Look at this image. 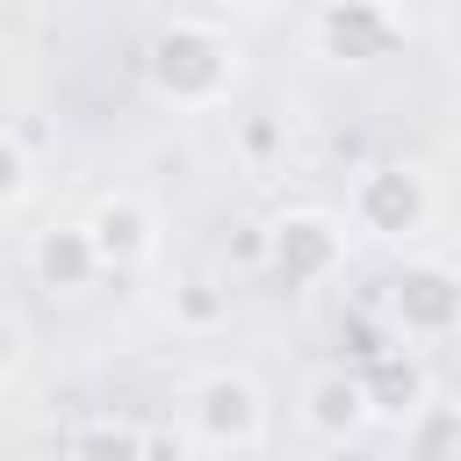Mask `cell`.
Instances as JSON below:
<instances>
[{"mask_svg": "<svg viewBox=\"0 0 461 461\" xmlns=\"http://www.w3.org/2000/svg\"><path fill=\"white\" fill-rule=\"evenodd\" d=\"M230 58H238V50H230L209 22H173V29L151 43V79H158L166 101H187V108H194V101H216V94L230 86V72H238Z\"/></svg>", "mask_w": 461, "mask_h": 461, "instance_id": "cell-1", "label": "cell"}, {"mask_svg": "<svg viewBox=\"0 0 461 461\" xmlns=\"http://www.w3.org/2000/svg\"><path fill=\"white\" fill-rule=\"evenodd\" d=\"M194 432L216 439V447H252V439H259V396H252V382L209 375V382L194 389Z\"/></svg>", "mask_w": 461, "mask_h": 461, "instance_id": "cell-2", "label": "cell"}, {"mask_svg": "<svg viewBox=\"0 0 461 461\" xmlns=\"http://www.w3.org/2000/svg\"><path fill=\"white\" fill-rule=\"evenodd\" d=\"M86 245H94V267H130V259H144L151 252V209L137 202V194H115V202H101L94 209V223H86Z\"/></svg>", "mask_w": 461, "mask_h": 461, "instance_id": "cell-3", "label": "cell"}, {"mask_svg": "<svg viewBox=\"0 0 461 461\" xmlns=\"http://www.w3.org/2000/svg\"><path fill=\"white\" fill-rule=\"evenodd\" d=\"M274 252H281V267H295V274H324V267L339 259V230H331L324 216H288L281 238H274Z\"/></svg>", "mask_w": 461, "mask_h": 461, "instance_id": "cell-4", "label": "cell"}, {"mask_svg": "<svg viewBox=\"0 0 461 461\" xmlns=\"http://www.w3.org/2000/svg\"><path fill=\"white\" fill-rule=\"evenodd\" d=\"M360 411H367V389H360V382H346V375H317V382H310V425H317L324 439L353 432Z\"/></svg>", "mask_w": 461, "mask_h": 461, "instance_id": "cell-5", "label": "cell"}, {"mask_svg": "<svg viewBox=\"0 0 461 461\" xmlns=\"http://www.w3.org/2000/svg\"><path fill=\"white\" fill-rule=\"evenodd\" d=\"M36 267H43L50 281H65V288L86 281V274H94V245H86V230H58V238H43V245H36Z\"/></svg>", "mask_w": 461, "mask_h": 461, "instance_id": "cell-6", "label": "cell"}, {"mask_svg": "<svg viewBox=\"0 0 461 461\" xmlns=\"http://www.w3.org/2000/svg\"><path fill=\"white\" fill-rule=\"evenodd\" d=\"M79 461H137V432H115V425H94L79 439Z\"/></svg>", "mask_w": 461, "mask_h": 461, "instance_id": "cell-7", "label": "cell"}, {"mask_svg": "<svg viewBox=\"0 0 461 461\" xmlns=\"http://www.w3.org/2000/svg\"><path fill=\"white\" fill-rule=\"evenodd\" d=\"M29 194V158H22V144L0 130V209H14Z\"/></svg>", "mask_w": 461, "mask_h": 461, "instance_id": "cell-8", "label": "cell"}, {"mask_svg": "<svg viewBox=\"0 0 461 461\" xmlns=\"http://www.w3.org/2000/svg\"><path fill=\"white\" fill-rule=\"evenodd\" d=\"M14 360H22V324H14L7 310H0V375H7Z\"/></svg>", "mask_w": 461, "mask_h": 461, "instance_id": "cell-9", "label": "cell"}]
</instances>
